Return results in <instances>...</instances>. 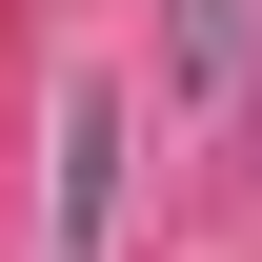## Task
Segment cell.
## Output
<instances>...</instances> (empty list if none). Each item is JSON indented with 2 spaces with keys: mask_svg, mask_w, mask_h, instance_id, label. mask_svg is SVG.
<instances>
[{
  "mask_svg": "<svg viewBox=\"0 0 262 262\" xmlns=\"http://www.w3.org/2000/svg\"><path fill=\"white\" fill-rule=\"evenodd\" d=\"M101 242H121V81L61 101V262H101Z\"/></svg>",
  "mask_w": 262,
  "mask_h": 262,
  "instance_id": "cell-1",
  "label": "cell"
}]
</instances>
